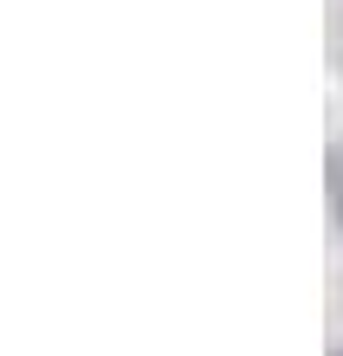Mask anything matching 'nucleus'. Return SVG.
<instances>
[{"instance_id": "nucleus-1", "label": "nucleus", "mask_w": 343, "mask_h": 356, "mask_svg": "<svg viewBox=\"0 0 343 356\" xmlns=\"http://www.w3.org/2000/svg\"><path fill=\"white\" fill-rule=\"evenodd\" d=\"M330 207H337V220H343V143L330 149Z\"/></svg>"}]
</instances>
